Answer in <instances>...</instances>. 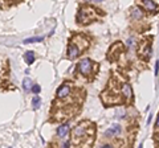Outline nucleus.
Masks as SVG:
<instances>
[{
	"label": "nucleus",
	"instance_id": "obj_21",
	"mask_svg": "<svg viewBox=\"0 0 159 148\" xmlns=\"http://www.w3.org/2000/svg\"><path fill=\"white\" fill-rule=\"evenodd\" d=\"M139 148H143V145H139Z\"/></svg>",
	"mask_w": 159,
	"mask_h": 148
},
{
	"label": "nucleus",
	"instance_id": "obj_15",
	"mask_svg": "<svg viewBox=\"0 0 159 148\" xmlns=\"http://www.w3.org/2000/svg\"><path fill=\"white\" fill-rule=\"evenodd\" d=\"M23 86H24L25 90H29V89H31V79H29V78H25V79L23 81Z\"/></svg>",
	"mask_w": 159,
	"mask_h": 148
},
{
	"label": "nucleus",
	"instance_id": "obj_19",
	"mask_svg": "<svg viewBox=\"0 0 159 148\" xmlns=\"http://www.w3.org/2000/svg\"><path fill=\"white\" fill-rule=\"evenodd\" d=\"M68 145H69V141H66V143L64 144V147H63V148H68Z\"/></svg>",
	"mask_w": 159,
	"mask_h": 148
},
{
	"label": "nucleus",
	"instance_id": "obj_16",
	"mask_svg": "<svg viewBox=\"0 0 159 148\" xmlns=\"http://www.w3.org/2000/svg\"><path fill=\"white\" fill-rule=\"evenodd\" d=\"M32 91L37 95L40 91H41V87H40V85H33V86H32Z\"/></svg>",
	"mask_w": 159,
	"mask_h": 148
},
{
	"label": "nucleus",
	"instance_id": "obj_17",
	"mask_svg": "<svg viewBox=\"0 0 159 148\" xmlns=\"http://www.w3.org/2000/svg\"><path fill=\"white\" fill-rule=\"evenodd\" d=\"M158 73H159V61L155 62V75H158Z\"/></svg>",
	"mask_w": 159,
	"mask_h": 148
},
{
	"label": "nucleus",
	"instance_id": "obj_7",
	"mask_svg": "<svg viewBox=\"0 0 159 148\" xmlns=\"http://www.w3.org/2000/svg\"><path fill=\"white\" fill-rule=\"evenodd\" d=\"M85 132H86V128L84 127V124H80V126H77L76 128H74L73 135H74V138L77 139V138H82V136L85 135Z\"/></svg>",
	"mask_w": 159,
	"mask_h": 148
},
{
	"label": "nucleus",
	"instance_id": "obj_3",
	"mask_svg": "<svg viewBox=\"0 0 159 148\" xmlns=\"http://www.w3.org/2000/svg\"><path fill=\"white\" fill-rule=\"evenodd\" d=\"M122 50H123L122 44H121V42H117L115 45L111 46V49H110V52H109V60H110V61H114L119 54L122 53Z\"/></svg>",
	"mask_w": 159,
	"mask_h": 148
},
{
	"label": "nucleus",
	"instance_id": "obj_20",
	"mask_svg": "<svg viewBox=\"0 0 159 148\" xmlns=\"http://www.w3.org/2000/svg\"><path fill=\"white\" fill-rule=\"evenodd\" d=\"M156 127H159V116H158V120H156Z\"/></svg>",
	"mask_w": 159,
	"mask_h": 148
},
{
	"label": "nucleus",
	"instance_id": "obj_12",
	"mask_svg": "<svg viewBox=\"0 0 159 148\" xmlns=\"http://www.w3.org/2000/svg\"><path fill=\"white\" fill-rule=\"evenodd\" d=\"M44 37H31V38H27L24 40V44H31V42H40V41H43Z\"/></svg>",
	"mask_w": 159,
	"mask_h": 148
},
{
	"label": "nucleus",
	"instance_id": "obj_5",
	"mask_svg": "<svg viewBox=\"0 0 159 148\" xmlns=\"http://www.w3.org/2000/svg\"><path fill=\"white\" fill-rule=\"evenodd\" d=\"M80 48L74 44V42H72V44L69 45V48H68V57H69V60H74L76 57H78V54H80Z\"/></svg>",
	"mask_w": 159,
	"mask_h": 148
},
{
	"label": "nucleus",
	"instance_id": "obj_11",
	"mask_svg": "<svg viewBox=\"0 0 159 148\" xmlns=\"http://www.w3.org/2000/svg\"><path fill=\"white\" fill-rule=\"evenodd\" d=\"M122 94H123L126 98H131V97H133V91H131L130 85H127V83L123 85V86H122Z\"/></svg>",
	"mask_w": 159,
	"mask_h": 148
},
{
	"label": "nucleus",
	"instance_id": "obj_18",
	"mask_svg": "<svg viewBox=\"0 0 159 148\" xmlns=\"http://www.w3.org/2000/svg\"><path fill=\"white\" fill-rule=\"evenodd\" d=\"M101 148H114V147H113L111 144H105V145H102Z\"/></svg>",
	"mask_w": 159,
	"mask_h": 148
},
{
	"label": "nucleus",
	"instance_id": "obj_4",
	"mask_svg": "<svg viewBox=\"0 0 159 148\" xmlns=\"http://www.w3.org/2000/svg\"><path fill=\"white\" fill-rule=\"evenodd\" d=\"M70 83H64L61 87H60L58 90H57V97L58 98H65V97H68L69 94H70Z\"/></svg>",
	"mask_w": 159,
	"mask_h": 148
},
{
	"label": "nucleus",
	"instance_id": "obj_8",
	"mask_svg": "<svg viewBox=\"0 0 159 148\" xmlns=\"http://www.w3.org/2000/svg\"><path fill=\"white\" fill-rule=\"evenodd\" d=\"M143 7H145L149 12H152V13H155V11L158 9V5H156L154 2H150V0H145V2H143Z\"/></svg>",
	"mask_w": 159,
	"mask_h": 148
},
{
	"label": "nucleus",
	"instance_id": "obj_2",
	"mask_svg": "<svg viewBox=\"0 0 159 148\" xmlns=\"http://www.w3.org/2000/svg\"><path fill=\"white\" fill-rule=\"evenodd\" d=\"M92 16H93V9L88 8L85 11V8H82L81 11H80L78 16H77V20H78V23H81V24H88L89 21L93 19Z\"/></svg>",
	"mask_w": 159,
	"mask_h": 148
},
{
	"label": "nucleus",
	"instance_id": "obj_9",
	"mask_svg": "<svg viewBox=\"0 0 159 148\" xmlns=\"http://www.w3.org/2000/svg\"><path fill=\"white\" fill-rule=\"evenodd\" d=\"M68 131H69V124H68V123H65V124H63V126H60V127H58V130H57V135H58L60 138H64V136L68 134Z\"/></svg>",
	"mask_w": 159,
	"mask_h": 148
},
{
	"label": "nucleus",
	"instance_id": "obj_13",
	"mask_svg": "<svg viewBox=\"0 0 159 148\" xmlns=\"http://www.w3.org/2000/svg\"><path fill=\"white\" fill-rule=\"evenodd\" d=\"M40 103H41V99H40V97H33V99H32V107L33 109H37V107H40Z\"/></svg>",
	"mask_w": 159,
	"mask_h": 148
},
{
	"label": "nucleus",
	"instance_id": "obj_1",
	"mask_svg": "<svg viewBox=\"0 0 159 148\" xmlns=\"http://www.w3.org/2000/svg\"><path fill=\"white\" fill-rule=\"evenodd\" d=\"M94 65H95V63L90 58H84V60L80 61V63H78V72L81 73L82 75L88 77V75L92 74V70H93Z\"/></svg>",
	"mask_w": 159,
	"mask_h": 148
},
{
	"label": "nucleus",
	"instance_id": "obj_14",
	"mask_svg": "<svg viewBox=\"0 0 159 148\" xmlns=\"http://www.w3.org/2000/svg\"><path fill=\"white\" fill-rule=\"evenodd\" d=\"M143 16V13L141 12V9H139V8H134L133 9V17H135V19H139V17H142Z\"/></svg>",
	"mask_w": 159,
	"mask_h": 148
},
{
	"label": "nucleus",
	"instance_id": "obj_6",
	"mask_svg": "<svg viewBox=\"0 0 159 148\" xmlns=\"http://www.w3.org/2000/svg\"><path fill=\"white\" fill-rule=\"evenodd\" d=\"M121 131H122L121 126H119V124H113V126L110 127V128H109V130L105 132V135H106V136H114V135L119 134Z\"/></svg>",
	"mask_w": 159,
	"mask_h": 148
},
{
	"label": "nucleus",
	"instance_id": "obj_10",
	"mask_svg": "<svg viewBox=\"0 0 159 148\" xmlns=\"http://www.w3.org/2000/svg\"><path fill=\"white\" fill-rule=\"evenodd\" d=\"M35 58H36V57H35V53L31 52V50L27 52V53L24 54V60H25V62L28 63V65H32V63L35 62Z\"/></svg>",
	"mask_w": 159,
	"mask_h": 148
}]
</instances>
